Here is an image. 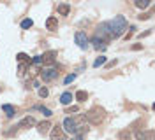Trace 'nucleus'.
I'll return each mask as SVG.
<instances>
[{"label": "nucleus", "mask_w": 155, "mask_h": 140, "mask_svg": "<svg viewBox=\"0 0 155 140\" xmlns=\"http://www.w3.org/2000/svg\"><path fill=\"white\" fill-rule=\"evenodd\" d=\"M109 23V28H111V33H113V39H118L122 33H124V30L127 28V21L124 16H116L113 21H107Z\"/></svg>", "instance_id": "obj_1"}, {"label": "nucleus", "mask_w": 155, "mask_h": 140, "mask_svg": "<svg viewBox=\"0 0 155 140\" xmlns=\"http://www.w3.org/2000/svg\"><path fill=\"white\" fill-rule=\"evenodd\" d=\"M104 117H106V112L101 107H94L88 112H85V119L88 123H92V124H101V123L104 121Z\"/></svg>", "instance_id": "obj_2"}, {"label": "nucleus", "mask_w": 155, "mask_h": 140, "mask_svg": "<svg viewBox=\"0 0 155 140\" xmlns=\"http://www.w3.org/2000/svg\"><path fill=\"white\" fill-rule=\"evenodd\" d=\"M74 39H76V44L81 47V49H87L88 44H90V40H88V37H87V33H85V32H81V30H79V32H76Z\"/></svg>", "instance_id": "obj_3"}, {"label": "nucleus", "mask_w": 155, "mask_h": 140, "mask_svg": "<svg viewBox=\"0 0 155 140\" xmlns=\"http://www.w3.org/2000/svg\"><path fill=\"white\" fill-rule=\"evenodd\" d=\"M55 56H57V51H49V53H44V54L41 56V63H44V65H55Z\"/></svg>", "instance_id": "obj_4"}, {"label": "nucleus", "mask_w": 155, "mask_h": 140, "mask_svg": "<svg viewBox=\"0 0 155 140\" xmlns=\"http://www.w3.org/2000/svg\"><path fill=\"white\" fill-rule=\"evenodd\" d=\"M49 138H51V140H67V138H65V131L62 130L60 126H55V128H51Z\"/></svg>", "instance_id": "obj_5"}, {"label": "nucleus", "mask_w": 155, "mask_h": 140, "mask_svg": "<svg viewBox=\"0 0 155 140\" xmlns=\"http://www.w3.org/2000/svg\"><path fill=\"white\" fill-rule=\"evenodd\" d=\"M57 75H58L57 68H44V70H41V77H42L44 81H53Z\"/></svg>", "instance_id": "obj_6"}, {"label": "nucleus", "mask_w": 155, "mask_h": 140, "mask_svg": "<svg viewBox=\"0 0 155 140\" xmlns=\"http://www.w3.org/2000/svg\"><path fill=\"white\" fill-rule=\"evenodd\" d=\"M32 126H35V119H34L32 116L23 117V119L19 121V124H18V128H32Z\"/></svg>", "instance_id": "obj_7"}, {"label": "nucleus", "mask_w": 155, "mask_h": 140, "mask_svg": "<svg viewBox=\"0 0 155 140\" xmlns=\"http://www.w3.org/2000/svg\"><path fill=\"white\" fill-rule=\"evenodd\" d=\"M62 130L69 131V133H74V131H76V123L72 121L71 117H67V119H64V128H62Z\"/></svg>", "instance_id": "obj_8"}, {"label": "nucleus", "mask_w": 155, "mask_h": 140, "mask_svg": "<svg viewBox=\"0 0 155 140\" xmlns=\"http://www.w3.org/2000/svg\"><path fill=\"white\" fill-rule=\"evenodd\" d=\"M92 44H94V47H95L97 51H102V49H106V46H107L106 42H104L102 39H99L97 35H95L94 39H92Z\"/></svg>", "instance_id": "obj_9"}, {"label": "nucleus", "mask_w": 155, "mask_h": 140, "mask_svg": "<svg viewBox=\"0 0 155 140\" xmlns=\"http://www.w3.org/2000/svg\"><path fill=\"white\" fill-rule=\"evenodd\" d=\"M37 130L41 135H44V133H48L49 130H51V123L49 121H42V123H39L37 124Z\"/></svg>", "instance_id": "obj_10"}, {"label": "nucleus", "mask_w": 155, "mask_h": 140, "mask_svg": "<svg viewBox=\"0 0 155 140\" xmlns=\"http://www.w3.org/2000/svg\"><path fill=\"white\" fill-rule=\"evenodd\" d=\"M46 28H48V30H57L58 28V18L51 16V18L46 19Z\"/></svg>", "instance_id": "obj_11"}, {"label": "nucleus", "mask_w": 155, "mask_h": 140, "mask_svg": "<svg viewBox=\"0 0 155 140\" xmlns=\"http://www.w3.org/2000/svg\"><path fill=\"white\" fill-rule=\"evenodd\" d=\"M2 110L5 112V116H7V117H12V116L16 114V109H14L12 105H9V103H5V105H2Z\"/></svg>", "instance_id": "obj_12"}, {"label": "nucleus", "mask_w": 155, "mask_h": 140, "mask_svg": "<svg viewBox=\"0 0 155 140\" xmlns=\"http://www.w3.org/2000/svg\"><path fill=\"white\" fill-rule=\"evenodd\" d=\"M69 12H71V5L69 4H60L58 5V14L60 16H67Z\"/></svg>", "instance_id": "obj_13"}, {"label": "nucleus", "mask_w": 155, "mask_h": 140, "mask_svg": "<svg viewBox=\"0 0 155 140\" xmlns=\"http://www.w3.org/2000/svg\"><path fill=\"white\" fill-rule=\"evenodd\" d=\"M87 98H88V93H87V91H83V89L76 91V100H78V102H87Z\"/></svg>", "instance_id": "obj_14"}, {"label": "nucleus", "mask_w": 155, "mask_h": 140, "mask_svg": "<svg viewBox=\"0 0 155 140\" xmlns=\"http://www.w3.org/2000/svg\"><path fill=\"white\" fill-rule=\"evenodd\" d=\"M60 102L64 103V105H69V103L72 102V93H64L60 96Z\"/></svg>", "instance_id": "obj_15"}, {"label": "nucleus", "mask_w": 155, "mask_h": 140, "mask_svg": "<svg viewBox=\"0 0 155 140\" xmlns=\"http://www.w3.org/2000/svg\"><path fill=\"white\" fill-rule=\"evenodd\" d=\"M150 2H152V0H137V2H136V7H137V9H146V7L150 5Z\"/></svg>", "instance_id": "obj_16"}, {"label": "nucleus", "mask_w": 155, "mask_h": 140, "mask_svg": "<svg viewBox=\"0 0 155 140\" xmlns=\"http://www.w3.org/2000/svg\"><path fill=\"white\" fill-rule=\"evenodd\" d=\"M104 63H106V56H101V58H97L95 61H94V67H101V65H104Z\"/></svg>", "instance_id": "obj_17"}, {"label": "nucleus", "mask_w": 155, "mask_h": 140, "mask_svg": "<svg viewBox=\"0 0 155 140\" xmlns=\"http://www.w3.org/2000/svg\"><path fill=\"white\" fill-rule=\"evenodd\" d=\"M32 25H34V21H32V19H23V21H21V28H25V30L30 28Z\"/></svg>", "instance_id": "obj_18"}, {"label": "nucleus", "mask_w": 155, "mask_h": 140, "mask_svg": "<svg viewBox=\"0 0 155 140\" xmlns=\"http://www.w3.org/2000/svg\"><path fill=\"white\" fill-rule=\"evenodd\" d=\"M27 67H28V63H21V65L18 67V74L19 75H25V72H27Z\"/></svg>", "instance_id": "obj_19"}, {"label": "nucleus", "mask_w": 155, "mask_h": 140, "mask_svg": "<svg viewBox=\"0 0 155 140\" xmlns=\"http://www.w3.org/2000/svg\"><path fill=\"white\" fill-rule=\"evenodd\" d=\"M48 95H49L48 88H41V89H39V96H41V98H46Z\"/></svg>", "instance_id": "obj_20"}, {"label": "nucleus", "mask_w": 155, "mask_h": 140, "mask_svg": "<svg viewBox=\"0 0 155 140\" xmlns=\"http://www.w3.org/2000/svg\"><path fill=\"white\" fill-rule=\"evenodd\" d=\"M16 58H18V61H21V63H25V61H27V58H28V56L25 54V53H19V54L16 56Z\"/></svg>", "instance_id": "obj_21"}, {"label": "nucleus", "mask_w": 155, "mask_h": 140, "mask_svg": "<svg viewBox=\"0 0 155 140\" xmlns=\"http://www.w3.org/2000/svg\"><path fill=\"white\" fill-rule=\"evenodd\" d=\"M35 109H39V110L42 112L44 116H51V110H49V109H46V107H35Z\"/></svg>", "instance_id": "obj_22"}, {"label": "nucleus", "mask_w": 155, "mask_h": 140, "mask_svg": "<svg viewBox=\"0 0 155 140\" xmlns=\"http://www.w3.org/2000/svg\"><path fill=\"white\" fill-rule=\"evenodd\" d=\"M136 138H137V140H145L146 138V133H143V131H136Z\"/></svg>", "instance_id": "obj_23"}, {"label": "nucleus", "mask_w": 155, "mask_h": 140, "mask_svg": "<svg viewBox=\"0 0 155 140\" xmlns=\"http://www.w3.org/2000/svg\"><path fill=\"white\" fill-rule=\"evenodd\" d=\"M74 79H76V74H71V75H67V77H65V81H64V82L69 84V82H72Z\"/></svg>", "instance_id": "obj_24"}, {"label": "nucleus", "mask_w": 155, "mask_h": 140, "mask_svg": "<svg viewBox=\"0 0 155 140\" xmlns=\"http://www.w3.org/2000/svg\"><path fill=\"white\" fill-rule=\"evenodd\" d=\"M78 110H79V107H78V105H74V107H69L65 112H67V114H72V112H78Z\"/></svg>", "instance_id": "obj_25"}, {"label": "nucleus", "mask_w": 155, "mask_h": 140, "mask_svg": "<svg viewBox=\"0 0 155 140\" xmlns=\"http://www.w3.org/2000/svg\"><path fill=\"white\" fill-rule=\"evenodd\" d=\"M120 140H129V131H122L120 133Z\"/></svg>", "instance_id": "obj_26"}, {"label": "nucleus", "mask_w": 155, "mask_h": 140, "mask_svg": "<svg viewBox=\"0 0 155 140\" xmlns=\"http://www.w3.org/2000/svg\"><path fill=\"white\" fill-rule=\"evenodd\" d=\"M16 130H18V128H16V126H14V128H12V130H7V131H5V135H12V133H16Z\"/></svg>", "instance_id": "obj_27"}, {"label": "nucleus", "mask_w": 155, "mask_h": 140, "mask_svg": "<svg viewBox=\"0 0 155 140\" xmlns=\"http://www.w3.org/2000/svg\"><path fill=\"white\" fill-rule=\"evenodd\" d=\"M150 16H152V14H141V16H137V18L139 19H148Z\"/></svg>", "instance_id": "obj_28"}, {"label": "nucleus", "mask_w": 155, "mask_h": 140, "mask_svg": "<svg viewBox=\"0 0 155 140\" xmlns=\"http://www.w3.org/2000/svg\"><path fill=\"white\" fill-rule=\"evenodd\" d=\"M116 65V60H113V61H109V63H107V67H115Z\"/></svg>", "instance_id": "obj_29"}, {"label": "nucleus", "mask_w": 155, "mask_h": 140, "mask_svg": "<svg viewBox=\"0 0 155 140\" xmlns=\"http://www.w3.org/2000/svg\"><path fill=\"white\" fill-rule=\"evenodd\" d=\"M74 140H83V137H76V138H74Z\"/></svg>", "instance_id": "obj_30"}]
</instances>
